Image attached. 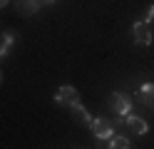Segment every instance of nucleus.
Segmentation results:
<instances>
[{"label": "nucleus", "mask_w": 154, "mask_h": 149, "mask_svg": "<svg viewBox=\"0 0 154 149\" xmlns=\"http://www.w3.org/2000/svg\"><path fill=\"white\" fill-rule=\"evenodd\" d=\"M107 104H109V109L117 117H127L132 112V99H129V95H124V92H112L107 97Z\"/></svg>", "instance_id": "1"}, {"label": "nucleus", "mask_w": 154, "mask_h": 149, "mask_svg": "<svg viewBox=\"0 0 154 149\" xmlns=\"http://www.w3.org/2000/svg\"><path fill=\"white\" fill-rule=\"evenodd\" d=\"M90 132L97 137V139H109L114 134V122L107 117H92L90 122Z\"/></svg>", "instance_id": "2"}, {"label": "nucleus", "mask_w": 154, "mask_h": 149, "mask_svg": "<svg viewBox=\"0 0 154 149\" xmlns=\"http://www.w3.org/2000/svg\"><path fill=\"white\" fill-rule=\"evenodd\" d=\"M132 37H134V42L142 45V47L152 45V30H149V23H144V20H137V23L132 25Z\"/></svg>", "instance_id": "3"}, {"label": "nucleus", "mask_w": 154, "mask_h": 149, "mask_svg": "<svg viewBox=\"0 0 154 149\" xmlns=\"http://www.w3.org/2000/svg\"><path fill=\"white\" fill-rule=\"evenodd\" d=\"M55 104H62V107H70L75 99H80V95H77V89L72 87V85H62L60 89L55 92Z\"/></svg>", "instance_id": "4"}, {"label": "nucleus", "mask_w": 154, "mask_h": 149, "mask_svg": "<svg viewBox=\"0 0 154 149\" xmlns=\"http://www.w3.org/2000/svg\"><path fill=\"white\" fill-rule=\"evenodd\" d=\"M124 119V124H127L129 129H132V134H137V137H142V134H147L149 132V124H147V119H142V117H137V114H127V117H122Z\"/></svg>", "instance_id": "5"}, {"label": "nucleus", "mask_w": 154, "mask_h": 149, "mask_svg": "<svg viewBox=\"0 0 154 149\" xmlns=\"http://www.w3.org/2000/svg\"><path fill=\"white\" fill-rule=\"evenodd\" d=\"M137 95H139V99H142L144 107L154 109V82H142L139 89H137Z\"/></svg>", "instance_id": "6"}, {"label": "nucleus", "mask_w": 154, "mask_h": 149, "mask_svg": "<svg viewBox=\"0 0 154 149\" xmlns=\"http://www.w3.org/2000/svg\"><path fill=\"white\" fill-rule=\"evenodd\" d=\"M15 40H17V33H15V30H5V33H3V42H0V60L10 52V47L15 45Z\"/></svg>", "instance_id": "7"}, {"label": "nucleus", "mask_w": 154, "mask_h": 149, "mask_svg": "<svg viewBox=\"0 0 154 149\" xmlns=\"http://www.w3.org/2000/svg\"><path fill=\"white\" fill-rule=\"evenodd\" d=\"M40 5H42V0H20L17 10H20V15H35L40 10Z\"/></svg>", "instance_id": "8"}, {"label": "nucleus", "mask_w": 154, "mask_h": 149, "mask_svg": "<svg viewBox=\"0 0 154 149\" xmlns=\"http://www.w3.org/2000/svg\"><path fill=\"white\" fill-rule=\"evenodd\" d=\"M107 142H109V144H107L109 149H129V147H132V144H129V139L124 137V134H112Z\"/></svg>", "instance_id": "9"}, {"label": "nucleus", "mask_w": 154, "mask_h": 149, "mask_svg": "<svg viewBox=\"0 0 154 149\" xmlns=\"http://www.w3.org/2000/svg\"><path fill=\"white\" fill-rule=\"evenodd\" d=\"M152 20H154V3L147 8V13H144V23H152Z\"/></svg>", "instance_id": "10"}, {"label": "nucleus", "mask_w": 154, "mask_h": 149, "mask_svg": "<svg viewBox=\"0 0 154 149\" xmlns=\"http://www.w3.org/2000/svg\"><path fill=\"white\" fill-rule=\"evenodd\" d=\"M8 3H10V0H0V8H5Z\"/></svg>", "instance_id": "11"}, {"label": "nucleus", "mask_w": 154, "mask_h": 149, "mask_svg": "<svg viewBox=\"0 0 154 149\" xmlns=\"http://www.w3.org/2000/svg\"><path fill=\"white\" fill-rule=\"evenodd\" d=\"M42 3H55V0H42Z\"/></svg>", "instance_id": "12"}, {"label": "nucleus", "mask_w": 154, "mask_h": 149, "mask_svg": "<svg viewBox=\"0 0 154 149\" xmlns=\"http://www.w3.org/2000/svg\"><path fill=\"white\" fill-rule=\"evenodd\" d=\"M0 82H3V72H0Z\"/></svg>", "instance_id": "13"}]
</instances>
